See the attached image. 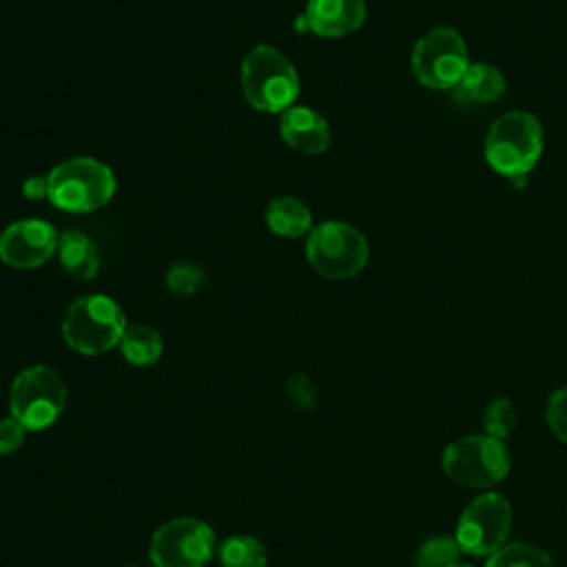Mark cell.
I'll list each match as a JSON object with an SVG mask.
<instances>
[{
  "label": "cell",
  "instance_id": "cell-1",
  "mask_svg": "<svg viewBox=\"0 0 567 567\" xmlns=\"http://www.w3.org/2000/svg\"><path fill=\"white\" fill-rule=\"evenodd\" d=\"M545 146L543 124L529 111H507L492 122L485 135L483 153L489 168L523 188L527 175L536 168Z\"/></svg>",
  "mask_w": 567,
  "mask_h": 567
},
{
  "label": "cell",
  "instance_id": "cell-2",
  "mask_svg": "<svg viewBox=\"0 0 567 567\" xmlns=\"http://www.w3.org/2000/svg\"><path fill=\"white\" fill-rule=\"evenodd\" d=\"M239 84L248 104L261 113H284L299 95L295 64L270 44H257L244 55Z\"/></svg>",
  "mask_w": 567,
  "mask_h": 567
},
{
  "label": "cell",
  "instance_id": "cell-3",
  "mask_svg": "<svg viewBox=\"0 0 567 567\" xmlns=\"http://www.w3.org/2000/svg\"><path fill=\"white\" fill-rule=\"evenodd\" d=\"M49 202L64 213H91L111 202L117 188L113 171L95 157H69L49 175Z\"/></svg>",
  "mask_w": 567,
  "mask_h": 567
},
{
  "label": "cell",
  "instance_id": "cell-4",
  "mask_svg": "<svg viewBox=\"0 0 567 567\" xmlns=\"http://www.w3.org/2000/svg\"><path fill=\"white\" fill-rule=\"evenodd\" d=\"M124 310L109 295L75 299L62 319V337L80 354L95 357L115 348L126 330Z\"/></svg>",
  "mask_w": 567,
  "mask_h": 567
},
{
  "label": "cell",
  "instance_id": "cell-5",
  "mask_svg": "<svg viewBox=\"0 0 567 567\" xmlns=\"http://www.w3.org/2000/svg\"><path fill=\"white\" fill-rule=\"evenodd\" d=\"M368 257L370 246L365 235L348 221H321L308 233L306 259L326 279H350L359 275Z\"/></svg>",
  "mask_w": 567,
  "mask_h": 567
},
{
  "label": "cell",
  "instance_id": "cell-6",
  "mask_svg": "<svg viewBox=\"0 0 567 567\" xmlns=\"http://www.w3.org/2000/svg\"><path fill=\"white\" fill-rule=\"evenodd\" d=\"M66 405V385L49 365L24 368L11 383L9 408L27 432H38L58 421Z\"/></svg>",
  "mask_w": 567,
  "mask_h": 567
},
{
  "label": "cell",
  "instance_id": "cell-7",
  "mask_svg": "<svg viewBox=\"0 0 567 567\" xmlns=\"http://www.w3.org/2000/svg\"><path fill=\"white\" fill-rule=\"evenodd\" d=\"M512 458L503 441L487 434H470L452 441L441 456L443 472L467 487H492L509 472Z\"/></svg>",
  "mask_w": 567,
  "mask_h": 567
},
{
  "label": "cell",
  "instance_id": "cell-8",
  "mask_svg": "<svg viewBox=\"0 0 567 567\" xmlns=\"http://www.w3.org/2000/svg\"><path fill=\"white\" fill-rule=\"evenodd\" d=\"M410 66L421 86L432 91H452L470 66L463 35L452 27L430 29L412 47Z\"/></svg>",
  "mask_w": 567,
  "mask_h": 567
},
{
  "label": "cell",
  "instance_id": "cell-9",
  "mask_svg": "<svg viewBox=\"0 0 567 567\" xmlns=\"http://www.w3.org/2000/svg\"><path fill=\"white\" fill-rule=\"evenodd\" d=\"M512 505L494 492L476 496L458 516L454 538L463 554L492 556L498 551L512 529Z\"/></svg>",
  "mask_w": 567,
  "mask_h": 567
},
{
  "label": "cell",
  "instance_id": "cell-10",
  "mask_svg": "<svg viewBox=\"0 0 567 567\" xmlns=\"http://www.w3.org/2000/svg\"><path fill=\"white\" fill-rule=\"evenodd\" d=\"M215 554V532L199 518L179 516L157 527L148 556L155 567H204Z\"/></svg>",
  "mask_w": 567,
  "mask_h": 567
},
{
  "label": "cell",
  "instance_id": "cell-11",
  "mask_svg": "<svg viewBox=\"0 0 567 567\" xmlns=\"http://www.w3.org/2000/svg\"><path fill=\"white\" fill-rule=\"evenodd\" d=\"M58 237L60 233L44 219H18L0 233V259L18 270L38 268L55 255Z\"/></svg>",
  "mask_w": 567,
  "mask_h": 567
},
{
  "label": "cell",
  "instance_id": "cell-12",
  "mask_svg": "<svg viewBox=\"0 0 567 567\" xmlns=\"http://www.w3.org/2000/svg\"><path fill=\"white\" fill-rule=\"evenodd\" d=\"M365 0H308L301 18L308 31L321 38H343L365 22Z\"/></svg>",
  "mask_w": 567,
  "mask_h": 567
},
{
  "label": "cell",
  "instance_id": "cell-13",
  "mask_svg": "<svg viewBox=\"0 0 567 567\" xmlns=\"http://www.w3.org/2000/svg\"><path fill=\"white\" fill-rule=\"evenodd\" d=\"M279 133L284 142L306 155H319L330 146V124L310 106H290L281 113Z\"/></svg>",
  "mask_w": 567,
  "mask_h": 567
},
{
  "label": "cell",
  "instance_id": "cell-14",
  "mask_svg": "<svg viewBox=\"0 0 567 567\" xmlns=\"http://www.w3.org/2000/svg\"><path fill=\"white\" fill-rule=\"evenodd\" d=\"M507 89L505 75L501 69L487 62H470L452 95L461 104H492L503 97Z\"/></svg>",
  "mask_w": 567,
  "mask_h": 567
},
{
  "label": "cell",
  "instance_id": "cell-15",
  "mask_svg": "<svg viewBox=\"0 0 567 567\" xmlns=\"http://www.w3.org/2000/svg\"><path fill=\"white\" fill-rule=\"evenodd\" d=\"M60 266L80 281H89L100 270V250L93 244V239L75 228L62 230L58 237V250H55Z\"/></svg>",
  "mask_w": 567,
  "mask_h": 567
},
{
  "label": "cell",
  "instance_id": "cell-16",
  "mask_svg": "<svg viewBox=\"0 0 567 567\" xmlns=\"http://www.w3.org/2000/svg\"><path fill=\"white\" fill-rule=\"evenodd\" d=\"M266 224L279 237H301L312 230V213L297 197H277L266 208Z\"/></svg>",
  "mask_w": 567,
  "mask_h": 567
},
{
  "label": "cell",
  "instance_id": "cell-17",
  "mask_svg": "<svg viewBox=\"0 0 567 567\" xmlns=\"http://www.w3.org/2000/svg\"><path fill=\"white\" fill-rule=\"evenodd\" d=\"M117 346H120L124 359L133 365H153L162 357V350H164L162 334L155 328L142 326V323L126 326Z\"/></svg>",
  "mask_w": 567,
  "mask_h": 567
},
{
  "label": "cell",
  "instance_id": "cell-18",
  "mask_svg": "<svg viewBox=\"0 0 567 567\" xmlns=\"http://www.w3.org/2000/svg\"><path fill=\"white\" fill-rule=\"evenodd\" d=\"M217 554H219L221 567H266L268 563L266 545L248 534L226 538L219 545Z\"/></svg>",
  "mask_w": 567,
  "mask_h": 567
},
{
  "label": "cell",
  "instance_id": "cell-19",
  "mask_svg": "<svg viewBox=\"0 0 567 567\" xmlns=\"http://www.w3.org/2000/svg\"><path fill=\"white\" fill-rule=\"evenodd\" d=\"M485 567H554V560L534 545L505 543L487 558Z\"/></svg>",
  "mask_w": 567,
  "mask_h": 567
},
{
  "label": "cell",
  "instance_id": "cell-20",
  "mask_svg": "<svg viewBox=\"0 0 567 567\" xmlns=\"http://www.w3.org/2000/svg\"><path fill=\"white\" fill-rule=\"evenodd\" d=\"M461 547L452 536H432L414 554V567H452L461 558Z\"/></svg>",
  "mask_w": 567,
  "mask_h": 567
},
{
  "label": "cell",
  "instance_id": "cell-21",
  "mask_svg": "<svg viewBox=\"0 0 567 567\" xmlns=\"http://www.w3.org/2000/svg\"><path fill=\"white\" fill-rule=\"evenodd\" d=\"M516 427V408L509 399H494L483 412V430L487 436L505 441Z\"/></svg>",
  "mask_w": 567,
  "mask_h": 567
},
{
  "label": "cell",
  "instance_id": "cell-22",
  "mask_svg": "<svg viewBox=\"0 0 567 567\" xmlns=\"http://www.w3.org/2000/svg\"><path fill=\"white\" fill-rule=\"evenodd\" d=\"M166 288L173 292V295H179V297H188V295H195L204 281H206V275L199 266L190 264V261H175L168 270H166Z\"/></svg>",
  "mask_w": 567,
  "mask_h": 567
},
{
  "label": "cell",
  "instance_id": "cell-23",
  "mask_svg": "<svg viewBox=\"0 0 567 567\" xmlns=\"http://www.w3.org/2000/svg\"><path fill=\"white\" fill-rule=\"evenodd\" d=\"M549 430L567 443V388H558L551 392L547 401V412H545Z\"/></svg>",
  "mask_w": 567,
  "mask_h": 567
},
{
  "label": "cell",
  "instance_id": "cell-24",
  "mask_svg": "<svg viewBox=\"0 0 567 567\" xmlns=\"http://www.w3.org/2000/svg\"><path fill=\"white\" fill-rule=\"evenodd\" d=\"M286 396L299 410H315L317 405V388L306 374H292L288 379Z\"/></svg>",
  "mask_w": 567,
  "mask_h": 567
},
{
  "label": "cell",
  "instance_id": "cell-25",
  "mask_svg": "<svg viewBox=\"0 0 567 567\" xmlns=\"http://www.w3.org/2000/svg\"><path fill=\"white\" fill-rule=\"evenodd\" d=\"M24 434H27V427L16 416L2 419L0 421V454L16 452L22 445Z\"/></svg>",
  "mask_w": 567,
  "mask_h": 567
},
{
  "label": "cell",
  "instance_id": "cell-26",
  "mask_svg": "<svg viewBox=\"0 0 567 567\" xmlns=\"http://www.w3.org/2000/svg\"><path fill=\"white\" fill-rule=\"evenodd\" d=\"M22 195H24L27 199H33V202L49 197V179H47L44 175H31V177H27V179L22 182Z\"/></svg>",
  "mask_w": 567,
  "mask_h": 567
},
{
  "label": "cell",
  "instance_id": "cell-27",
  "mask_svg": "<svg viewBox=\"0 0 567 567\" xmlns=\"http://www.w3.org/2000/svg\"><path fill=\"white\" fill-rule=\"evenodd\" d=\"M452 567H472V565H467V563H456V565H452Z\"/></svg>",
  "mask_w": 567,
  "mask_h": 567
}]
</instances>
